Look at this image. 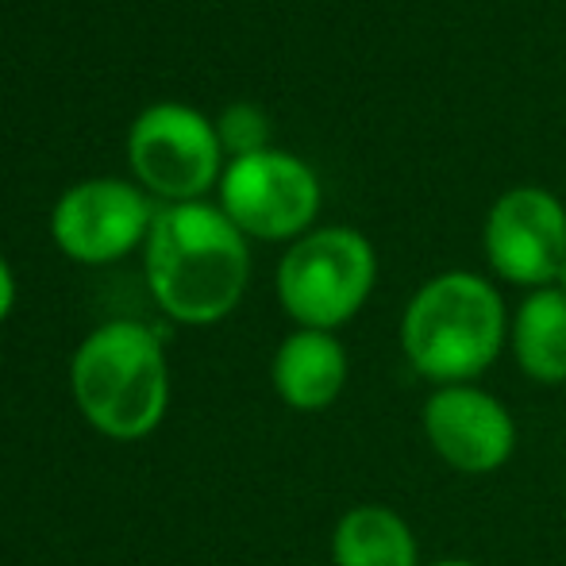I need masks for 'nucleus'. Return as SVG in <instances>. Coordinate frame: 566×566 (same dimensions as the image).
Returning a JSON list of instances; mask_svg holds the SVG:
<instances>
[{
    "instance_id": "dca6fc26",
    "label": "nucleus",
    "mask_w": 566,
    "mask_h": 566,
    "mask_svg": "<svg viewBox=\"0 0 566 566\" xmlns=\"http://www.w3.org/2000/svg\"><path fill=\"white\" fill-rule=\"evenodd\" d=\"M555 282H559V290L566 293V262H563V270H559V277H555Z\"/></svg>"
},
{
    "instance_id": "9d476101",
    "label": "nucleus",
    "mask_w": 566,
    "mask_h": 566,
    "mask_svg": "<svg viewBox=\"0 0 566 566\" xmlns=\"http://www.w3.org/2000/svg\"><path fill=\"white\" fill-rule=\"evenodd\" d=\"M270 378L290 409L321 412L336 405L347 386V350L332 332L301 328L277 347Z\"/></svg>"
},
{
    "instance_id": "1a4fd4ad",
    "label": "nucleus",
    "mask_w": 566,
    "mask_h": 566,
    "mask_svg": "<svg viewBox=\"0 0 566 566\" xmlns=\"http://www.w3.org/2000/svg\"><path fill=\"white\" fill-rule=\"evenodd\" d=\"M150 220L155 217L139 189L127 181L97 178L62 193V201L54 205L51 231L70 259L108 262L132 251Z\"/></svg>"
},
{
    "instance_id": "7ed1b4c3",
    "label": "nucleus",
    "mask_w": 566,
    "mask_h": 566,
    "mask_svg": "<svg viewBox=\"0 0 566 566\" xmlns=\"http://www.w3.org/2000/svg\"><path fill=\"white\" fill-rule=\"evenodd\" d=\"M70 386L82 417L113 440H143L166 417L170 370L150 328L116 321L77 347Z\"/></svg>"
},
{
    "instance_id": "2eb2a0df",
    "label": "nucleus",
    "mask_w": 566,
    "mask_h": 566,
    "mask_svg": "<svg viewBox=\"0 0 566 566\" xmlns=\"http://www.w3.org/2000/svg\"><path fill=\"white\" fill-rule=\"evenodd\" d=\"M432 566H482V563H470V559H440V563H432Z\"/></svg>"
},
{
    "instance_id": "6e6552de",
    "label": "nucleus",
    "mask_w": 566,
    "mask_h": 566,
    "mask_svg": "<svg viewBox=\"0 0 566 566\" xmlns=\"http://www.w3.org/2000/svg\"><path fill=\"white\" fill-rule=\"evenodd\" d=\"M424 436L459 474H493L516 451V420L478 386H440L424 401Z\"/></svg>"
},
{
    "instance_id": "ddd939ff",
    "label": "nucleus",
    "mask_w": 566,
    "mask_h": 566,
    "mask_svg": "<svg viewBox=\"0 0 566 566\" xmlns=\"http://www.w3.org/2000/svg\"><path fill=\"white\" fill-rule=\"evenodd\" d=\"M217 135H220V147L235 150V158L259 155V150H266V139H270L266 113H262L259 105H247V101L228 105L217 124Z\"/></svg>"
},
{
    "instance_id": "f8f14e48",
    "label": "nucleus",
    "mask_w": 566,
    "mask_h": 566,
    "mask_svg": "<svg viewBox=\"0 0 566 566\" xmlns=\"http://www.w3.org/2000/svg\"><path fill=\"white\" fill-rule=\"evenodd\" d=\"M513 355L539 386L566 381V293L559 285L532 290L513 321Z\"/></svg>"
},
{
    "instance_id": "f03ea898",
    "label": "nucleus",
    "mask_w": 566,
    "mask_h": 566,
    "mask_svg": "<svg viewBox=\"0 0 566 566\" xmlns=\"http://www.w3.org/2000/svg\"><path fill=\"white\" fill-rule=\"evenodd\" d=\"M509 332L505 301L485 277L451 270L417 290L401 316V350L420 378L470 386L501 355Z\"/></svg>"
},
{
    "instance_id": "4468645a",
    "label": "nucleus",
    "mask_w": 566,
    "mask_h": 566,
    "mask_svg": "<svg viewBox=\"0 0 566 566\" xmlns=\"http://www.w3.org/2000/svg\"><path fill=\"white\" fill-rule=\"evenodd\" d=\"M8 308H12V274H8L4 259H0V321L8 316Z\"/></svg>"
},
{
    "instance_id": "f257e3e1",
    "label": "nucleus",
    "mask_w": 566,
    "mask_h": 566,
    "mask_svg": "<svg viewBox=\"0 0 566 566\" xmlns=\"http://www.w3.org/2000/svg\"><path fill=\"white\" fill-rule=\"evenodd\" d=\"M251 274L243 231L201 201L158 209L147 235V282L181 324H212L239 305Z\"/></svg>"
},
{
    "instance_id": "0eeeda50",
    "label": "nucleus",
    "mask_w": 566,
    "mask_h": 566,
    "mask_svg": "<svg viewBox=\"0 0 566 566\" xmlns=\"http://www.w3.org/2000/svg\"><path fill=\"white\" fill-rule=\"evenodd\" d=\"M485 259L513 285H552L566 262V209L547 189H513L485 220Z\"/></svg>"
},
{
    "instance_id": "423d86ee",
    "label": "nucleus",
    "mask_w": 566,
    "mask_h": 566,
    "mask_svg": "<svg viewBox=\"0 0 566 566\" xmlns=\"http://www.w3.org/2000/svg\"><path fill=\"white\" fill-rule=\"evenodd\" d=\"M132 166L163 197H197L220 166V135L197 108L155 105L132 124Z\"/></svg>"
},
{
    "instance_id": "9b49d317",
    "label": "nucleus",
    "mask_w": 566,
    "mask_h": 566,
    "mask_svg": "<svg viewBox=\"0 0 566 566\" xmlns=\"http://www.w3.org/2000/svg\"><path fill=\"white\" fill-rule=\"evenodd\" d=\"M336 566H420L409 521L386 505H355L332 532Z\"/></svg>"
},
{
    "instance_id": "39448f33",
    "label": "nucleus",
    "mask_w": 566,
    "mask_h": 566,
    "mask_svg": "<svg viewBox=\"0 0 566 566\" xmlns=\"http://www.w3.org/2000/svg\"><path fill=\"white\" fill-rule=\"evenodd\" d=\"M224 212L239 231L259 239H285L313 224L321 209L316 174L282 150L243 155L224 170Z\"/></svg>"
},
{
    "instance_id": "20e7f679",
    "label": "nucleus",
    "mask_w": 566,
    "mask_h": 566,
    "mask_svg": "<svg viewBox=\"0 0 566 566\" xmlns=\"http://www.w3.org/2000/svg\"><path fill=\"white\" fill-rule=\"evenodd\" d=\"M378 259L363 231L321 228L297 239L277 266V297L285 313L313 332L347 324L370 297Z\"/></svg>"
}]
</instances>
